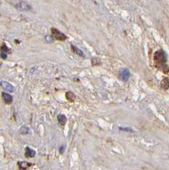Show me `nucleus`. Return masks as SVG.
<instances>
[{"instance_id":"f257e3e1","label":"nucleus","mask_w":169,"mask_h":170,"mask_svg":"<svg viewBox=\"0 0 169 170\" xmlns=\"http://www.w3.org/2000/svg\"><path fill=\"white\" fill-rule=\"evenodd\" d=\"M154 61L156 66L159 68L160 70L167 71L166 68H168V65H166L167 62V54L165 53V51L162 49H159L157 51H156L154 54Z\"/></svg>"},{"instance_id":"6e6552de","label":"nucleus","mask_w":169,"mask_h":170,"mask_svg":"<svg viewBox=\"0 0 169 170\" xmlns=\"http://www.w3.org/2000/svg\"><path fill=\"white\" fill-rule=\"evenodd\" d=\"M32 165V163H27V162H19L18 163V166H19V168H20V169L21 170H26L29 167H31Z\"/></svg>"},{"instance_id":"dca6fc26","label":"nucleus","mask_w":169,"mask_h":170,"mask_svg":"<svg viewBox=\"0 0 169 170\" xmlns=\"http://www.w3.org/2000/svg\"><path fill=\"white\" fill-rule=\"evenodd\" d=\"M8 57V54L5 53H1V58L3 59V60H6Z\"/></svg>"},{"instance_id":"f8f14e48","label":"nucleus","mask_w":169,"mask_h":170,"mask_svg":"<svg viewBox=\"0 0 169 170\" xmlns=\"http://www.w3.org/2000/svg\"><path fill=\"white\" fill-rule=\"evenodd\" d=\"M66 98H67V100H69V101H71V102H73L76 97H75V94H73L72 92L69 91V92H67V93H66Z\"/></svg>"},{"instance_id":"f3484780","label":"nucleus","mask_w":169,"mask_h":170,"mask_svg":"<svg viewBox=\"0 0 169 170\" xmlns=\"http://www.w3.org/2000/svg\"><path fill=\"white\" fill-rule=\"evenodd\" d=\"M64 149H65V147H64V146L61 147V152H60L63 153V152H64Z\"/></svg>"},{"instance_id":"0eeeda50","label":"nucleus","mask_w":169,"mask_h":170,"mask_svg":"<svg viewBox=\"0 0 169 170\" xmlns=\"http://www.w3.org/2000/svg\"><path fill=\"white\" fill-rule=\"evenodd\" d=\"M25 155H26V157L32 158V157H35L36 152L33 150V149H32V148H30V147L27 146L26 147V152H25Z\"/></svg>"},{"instance_id":"ddd939ff","label":"nucleus","mask_w":169,"mask_h":170,"mask_svg":"<svg viewBox=\"0 0 169 170\" xmlns=\"http://www.w3.org/2000/svg\"><path fill=\"white\" fill-rule=\"evenodd\" d=\"M1 53H5V54L10 53V49L8 48V46H7L6 44L3 43L2 46H1Z\"/></svg>"},{"instance_id":"9d476101","label":"nucleus","mask_w":169,"mask_h":170,"mask_svg":"<svg viewBox=\"0 0 169 170\" xmlns=\"http://www.w3.org/2000/svg\"><path fill=\"white\" fill-rule=\"evenodd\" d=\"M57 119H58L59 123H60L61 126H64L65 124L66 123V121H67L66 117H65V115H63V114H60V115H58Z\"/></svg>"},{"instance_id":"423d86ee","label":"nucleus","mask_w":169,"mask_h":170,"mask_svg":"<svg viewBox=\"0 0 169 170\" xmlns=\"http://www.w3.org/2000/svg\"><path fill=\"white\" fill-rule=\"evenodd\" d=\"M2 97H3V99L4 100V102H5L6 104H8V105H10L12 103V101H13V97H12L10 94H6L5 92L2 93Z\"/></svg>"},{"instance_id":"f03ea898","label":"nucleus","mask_w":169,"mask_h":170,"mask_svg":"<svg viewBox=\"0 0 169 170\" xmlns=\"http://www.w3.org/2000/svg\"><path fill=\"white\" fill-rule=\"evenodd\" d=\"M10 4H11L13 7L17 9L18 10L21 11H29L32 10V7L28 2L25 0H6Z\"/></svg>"},{"instance_id":"2eb2a0df","label":"nucleus","mask_w":169,"mask_h":170,"mask_svg":"<svg viewBox=\"0 0 169 170\" xmlns=\"http://www.w3.org/2000/svg\"><path fill=\"white\" fill-rule=\"evenodd\" d=\"M120 129H121V130H123V131H127V132H134V130H133V129H128V128H127V129H125V128H122V127H121V128H120Z\"/></svg>"},{"instance_id":"9b49d317","label":"nucleus","mask_w":169,"mask_h":170,"mask_svg":"<svg viewBox=\"0 0 169 170\" xmlns=\"http://www.w3.org/2000/svg\"><path fill=\"white\" fill-rule=\"evenodd\" d=\"M161 86L163 89H168L169 88V79L168 77H164L161 82Z\"/></svg>"},{"instance_id":"39448f33","label":"nucleus","mask_w":169,"mask_h":170,"mask_svg":"<svg viewBox=\"0 0 169 170\" xmlns=\"http://www.w3.org/2000/svg\"><path fill=\"white\" fill-rule=\"evenodd\" d=\"M130 71L127 68H123L120 71V77L122 78V80H123L124 82H127L129 77H130Z\"/></svg>"},{"instance_id":"7ed1b4c3","label":"nucleus","mask_w":169,"mask_h":170,"mask_svg":"<svg viewBox=\"0 0 169 170\" xmlns=\"http://www.w3.org/2000/svg\"><path fill=\"white\" fill-rule=\"evenodd\" d=\"M51 32L53 38L58 41H65L67 39V36L56 28H51Z\"/></svg>"},{"instance_id":"20e7f679","label":"nucleus","mask_w":169,"mask_h":170,"mask_svg":"<svg viewBox=\"0 0 169 170\" xmlns=\"http://www.w3.org/2000/svg\"><path fill=\"white\" fill-rule=\"evenodd\" d=\"M1 87L4 90H5L7 92H14L15 91V88L14 86L12 85L11 83H10L9 82H6V81H2L1 82Z\"/></svg>"},{"instance_id":"4468645a","label":"nucleus","mask_w":169,"mask_h":170,"mask_svg":"<svg viewBox=\"0 0 169 170\" xmlns=\"http://www.w3.org/2000/svg\"><path fill=\"white\" fill-rule=\"evenodd\" d=\"M91 61H92L93 65H99L101 64V61L98 58H92Z\"/></svg>"},{"instance_id":"1a4fd4ad","label":"nucleus","mask_w":169,"mask_h":170,"mask_svg":"<svg viewBox=\"0 0 169 170\" xmlns=\"http://www.w3.org/2000/svg\"><path fill=\"white\" fill-rule=\"evenodd\" d=\"M71 50H72L73 53H75L76 54H77V55H79V56L84 57V54H83V52H82L80 49H78V48L76 47V46L73 45V44H71Z\"/></svg>"}]
</instances>
